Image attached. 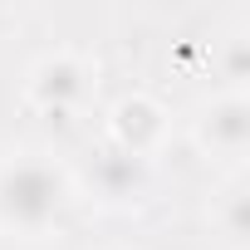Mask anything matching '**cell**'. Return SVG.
I'll return each mask as SVG.
<instances>
[{
  "mask_svg": "<svg viewBox=\"0 0 250 250\" xmlns=\"http://www.w3.org/2000/svg\"><path fill=\"white\" fill-rule=\"evenodd\" d=\"M245 74H250V40L235 30V35L226 40V79H230V88H240Z\"/></svg>",
  "mask_w": 250,
  "mask_h": 250,
  "instance_id": "52a82bcc",
  "label": "cell"
},
{
  "mask_svg": "<svg viewBox=\"0 0 250 250\" xmlns=\"http://www.w3.org/2000/svg\"><path fill=\"white\" fill-rule=\"evenodd\" d=\"M191 138L211 157L245 162V147H250V103H245V93L230 88V93L201 103V113L191 118Z\"/></svg>",
  "mask_w": 250,
  "mask_h": 250,
  "instance_id": "7a4b0ae2",
  "label": "cell"
},
{
  "mask_svg": "<svg viewBox=\"0 0 250 250\" xmlns=\"http://www.w3.org/2000/svg\"><path fill=\"white\" fill-rule=\"evenodd\" d=\"M211 221H216V230L226 235L230 250H245V240H250V187L240 177L221 187V196L211 201Z\"/></svg>",
  "mask_w": 250,
  "mask_h": 250,
  "instance_id": "8992f818",
  "label": "cell"
},
{
  "mask_svg": "<svg viewBox=\"0 0 250 250\" xmlns=\"http://www.w3.org/2000/svg\"><path fill=\"white\" fill-rule=\"evenodd\" d=\"M69 211V177L59 162L40 152H15L0 162V230L10 235H44Z\"/></svg>",
  "mask_w": 250,
  "mask_h": 250,
  "instance_id": "6da1fadb",
  "label": "cell"
},
{
  "mask_svg": "<svg viewBox=\"0 0 250 250\" xmlns=\"http://www.w3.org/2000/svg\"><path fill=\"white\" fill-rule=\"evenodd\" d=\"M88 182L108 206H143L152 196V157H138L128 147H118V143H103L93 152Z\"/></svg>",
  "mask_w": 250,
  "mask_h": 250,
  "instance_id": "3957f363",
  "label": "cell"
},
{
  "mask_svg": "<svg viewBox=\"0 0 250 250\" xmlns=\"http://www.w3.org/2000/svg\"><path fill=\"white\" fill-rule=\"evenodd\" d=\"M162 133H167V118H162V108H157L152 98H123V103L113 108L108 143L128 147V152H138V157H152L157 143H162Z\"/></svg>",
  "mask_w": 250,
  "mask_h": 250,
  "instance_id": "5b68a950",
  "label": "cell"
},
{
  "mask_svg": "<svg viewBox=\"0 0 250 250\" xmlns=\"http://www.w3.org/2000/svg\"><path fill=\"white\" fill-rule=\"evenodd\" d=\"M88 88H93V69H88L79 54H69V49L44 54V59L30 69V103L44 108V113H54V118L74 113V108L88 98Z\"/></svg>",
  "mask_w": 250,
  "mask_h": 250,
  "instance_id": "277c9868",
  "label": "cell"
}]
</instances>
